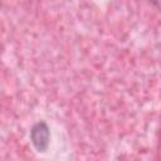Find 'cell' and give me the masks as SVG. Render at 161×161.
Returning a JSON list of instances; mask_svg holds the SVG:
<instances>
[{"instance_id": "cell-1", "label": "cell", "mask_w": 161, "mask_h": 161, "mask_svg": "<svg viewBox=\"0 0 161 161\" xmlns=\"http://www.w3.org/2000/svg\"><path fill=\"white\" fill-rule=\"evenodd\" d=\"M30 141L38 152L47 151L50 142V131L44 121H39L30 128Z\"/></svg>"}]
</instances>
